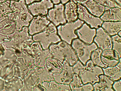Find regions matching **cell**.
<instances>
[{
    "label": "cell",
    "instance_id": "cell-1",
    "mask_svg": "<svg viewBox=\"0 0 121 91\" xmlns=\"http://www.w3.org/2000/svg\"><path fill=\"white\" fill-rule=\"evenodd\" d=\"M10 6L11 12L8 18L14 21L16 24V30L20 31L24 27H28L33 18L28 10L25 0H11Z\"/></svg>",
    "mask_w": 121,
    "mask_h": 91
},
{
    "label": "cell",
    "instance_id": "cell-2",
    "mask_svg": "<svg viewBox=\"0 0 121 91\" xmlns=\"http://www.w3.org/2000/svg\"><path fill=\"white\" fill-rule=\"evenodd\" d=\"M71 45L75 51L78 60L84 65L90 59L92 52L98 48L94 42L91 44H87L78 38L73 40Z\"/></svg>",
    "mask_w": 121,
    "mask_h": 91
},
{
    "label": "cell",
    "instance_id": "cell-3",
    "mask_svg": "<svg viewBox=\"0 0 121 91\" xmlns=\"http://www.w3.org/2000/svg\"><path fill=\"white\" fill-rule=\"evenodd\" d=\"M84 23L78 18L75 21L59 25L57 28V33L63 40L71 45L73 40L78 38L76 30Z\"/></svg>",
    "mask_w": 121,
    "mask_h": 91
},
{
    "label": "cell",
    "instance_id": "cell-4",
    "mask_svg": "<svg viewBox=\"0 0 121 91\" xmlns=\"http://www.w3.org/2000/svg\"><path fill=\"white\" fill-rule=\"evenodd\" d=\"M57 28L52 22L43 31L34 35L33 39L39 41L44 48L48 47L52 43H56L60 41L57 35Z\"/></svg>",
    "mask_w": 121,
    "mask_h": 91
},
{
    "label": "cell",
    "instance_id": "cell-5",
    "mask_svg": "<svg viewBox=\"0 0 121 91\" xmlns=\"http://www.w3.org/2000/svg\"><path fill=\"white\" fill-rule=\"evenodd\" d=\"M103 74L102 68L94 65L90 59L86 62L85 69L79 76L84 84L90 83L93 85L99 82V76Z\"/></svg>",
    "mask_w": 121,
    "mask_h": 91
},
{
    "label": "cell",
    "instance_id": "cell-6",
    "mask_svg": "<svg viewBox=\"0 0 121 91\" xmlns=\"http://www.w3.org/2000/svg\"><path fill=\"white\" fill-rule=\"evenodd\" d=\"M77 4L78 19L83 21L91 28L97 29L101 27L103 21L100 17L92 14L81 4Z\"/></svg>",
    "mask_w": 121,
    "mask_h": 91
},
{
    "label": "cell",
    "instance_id": "cell-7",
    "mask_svg": "<svg viewBox=\"0 0 121 91\" xmlns=\"http://www.w3.org/2000/svg\"><path fill=\"white\" fill-rule=\"evenodd\" d=\"M64 7L60 3L54 5L48 10L46 16L48 20L56 27L66 23L64 13Z\"/></svg>",
    "mask_w": 121,
    "mask_h": 91
},
{
    "label": "cell",
    "instance_id": "cell-8",
    "mask_svg": "<svg viewBox=\"0 0 121 91\" xmlns=\"http://www.w3.org/2000/svg\"><path fill=\"white\" fill-rule=\"evenodd\" d=\"M50 23L46 16H36L31 20L28 27L29 34L33 35L41 32Z\"/></svg>",
    "mask_w": 121,
    "mask_h": 91
},
{
    "label": "cell",
    "instance_id": "cell-9",
    "mask_svg": "<svg viewBox=\"0 0 121 91\" xmlns=\"http://www.w3.org/2000/svg\"><path fill=\"white\" fill-rule=\"evenodd\" d=\"M27 7L33 16L41 15L46 16L48 9L52 8L53 5L51 0H42L40 2L29 4Z\"/></svg>",
    "mask_w": 121,
    "mask_h": 91
},
{
    "label": "cell",
    "instance_id": "cell-10",
    "mask_svg": "<svg viewBox=\"0 0 121 91\" xmlns=\"http://www.w3.org/2000/svg\"><path fill=\"white\" fill-rule=\"evenodd\" d=\"M93 42L96 44L98 48L102 50L107 49H112L111 36L101 27L96 29V33Z\"/></svg>",
    "mask_w": 121,
    "mask_h": 91
},
{
    "label": "cell",
    "instance_id": "cell-11",
    "mask_svg": "<svg viewBox=\"0 0 121 91\" xmlns=\"http://www.w3.org/2000/svg\"><path fill=\"white\" fill-rule=\"evenodd\" d=\"M78 38L84 43L91 44L93 42L96 33V29L91 28L84 23L75 31Z\"/></svg>",
    "mask_w": 121,
    "mask_h": 91
},
{
    "label": "cell",
    "instance_id": "cell-12",
    "mask_svg": "<svg viewBox=\"0 0 121 91\" xmlns=\"http://www.w3.org/2000/svg\"><path fill=\"white\" fill-rule=\"evenodd\" d=\"M102 62L107 67H112L117 65L121 60L118 54L112 49L102 50L101 56Z\"/></svg>",
    "mask_w": 121,
    "mask_h": 91
},
{
    "label": "cell",
    "instance_id": "cell-13",
    "mask_svg": "<svg viewBox=\"0 0 121 91\" xmlns=\"http://www.w3.org/2000/svg\"><path fill=\"white\" fill-rule=\"evenodd\" d=\"M100 18L103 21H121V8L105 7L104 12Z\"/></svg>",
    "mask_w": 121,
    "mask_h": 91
},
{
    "label": "cell",
    "instance_id": "cell-14",
    "mask_svg": "<svg viewBox=\"0 0 121 91\" xmlns=\"http://www.w3.org/2000/svg\"><path fill=\"white\" fill-rule=\"evenodd\" d=\"M99 80L93 85L94 91H114L112 85L114 81L104 74L99 76Z\"/></svg>",
    "mask_w": 121,
    "mask_h": 91
},
{
    "label": "cell",
    "instance_id": "cell-15",
    "mask_svg": "<svg viewBox=\"0 0 121 91\" xmlns=\"http://www.w3.org/2000/svg\"><path fill=\"white\" fill-rule=\"evenodd\" d=\"M77 4L70 1L66 3L64 9L65 18L68 22L75 21L78 18Z\"/></svg>",
    "mask_w": 121,
    "mask_h": 91
},
{
    "label": "cell",
    "instance_id": "cell-16",
    "mask_svg": "<svg viewBox=\"0 0 121 91\" xmlns=\"http://www.w3.org/2000/svg\"><path fill=\"white\" fill-rule=\"evenodd\" d=\"M81 4L84 6L91 14L97 17H101L104 11L105 7L94 0H85Z\"/></svg>",
    "mask_w": 121,
    "mask_h": 91
},
{
    "label": "cell",
    "instance_id": "cell-17",
    "mask_svg": "<svg viewBox=\"0 0 121 91\" xmlns=\"http://www.w3.org/2000/svg\"><path fill=\"white\" fill-rule=\"evenodd\" d=\"M17 26L15 21L9 18L0 21V33L4 35L11 34L16 30Z\"/></svg>",
    "mask_w": 121,
    "mask_h": 91
},
{
    "label": "cell",
    "instance_id": "cell-18",
    "mask_svg": "<svg viewBox=\"0 0 121 91\" xmlns=\"http://www.w3.org/2000/svg\"><path fill=\"white\" fill-rule=\"evenodd\" d=\"M104 74L113 81L121 79V60L116 65L102 68Z\"/></svg>",
    "mask_w": 121,
    "mask_h": 91
},
{
    "label": "cell",
    "instance_id": "cell-19",
    "mask_svg": "<svg viewBox=\"0 0 121 91\" xmlns=\"http://www.w3.org/2000/svg\"><path fill=\"white\" fill-rule=\"evenodd\" d=\"M101 27L111 36L117 34L121 31V21H103Z\"/></svg>",
    "mask_w": 121,
    "mask_h": 91
},
{
    "label": "cell",
    "instance_id": "cell-20",
    "mask_svg": "<svg viewBox=\"0 0 121 91\" xmlns=\"http://www.w3.org/2000/svg\"><path fill=\"white\" fill-rule=\"evenodd\" d=\"M70 85L71 91H86V84L83 83L79 76L75 73L73 75Z\"/></svg>",
    "mask_w": 121,
    "mask_h": 91
},
{
    "label": "cell",
    "instance_id": "cell-21",
    "mask_svg": "<svg viewBox=\"0 0 121 91\" xmlns=\"http://www.w3.org/2000/svg\"><path fill=\"white\" fill-rule=\"evenodd\" d=\"M102 51L101 49L98 48L93 51L91 55L90 59L94 65L102 68L107 67L101 61V56Z\"/></svg>",
    "mask_w": 121,
    "mask_h": 91
},
{
    "label": "cell",
    "instance_id": "cell-22",
    "mask_svg": "<svg viewBox=\"0 0 121 91\" xmlns=\"http://www.w3.org/2000/svg\"><path fill=\"white\" fill-rule=\"evenodd\" d=\"M10 1L8 0L4 2L0 3V21L8 18L9 14L11 12Z\"/></svg>",
    "mask_w": 121,
    "mask_h": 91
},
{
    "label": "cell",
    "instance_id": "cell-23",
    "mask_svg": "<svg viewBox=\"0 0 121 91\" xmlns=\"http://www.w3.org/2000/svg\"><path fill=\"white\" fill-rule=\"evenodd\" d=\"M112 49L116 52L121 58V37L117 34L111 36Z\"/></svg>",
    "mask_w": 121,
    "mask_h": 91
},
{
    "label": "cell",
    "instance_id": "cell-24",
    "mask_svg": "<svg viewBox=\"0 0 121 91\" xmlns=\"http://www.w3.org/2000/svg\"><path fill=\"white\" fill-rule=\"evenodd\" d=\"M94 0L98 4L104 7L109 8L117 7V6L114 0Z\"/></svg>",
    "mask_w": 121,
    "mask_h": 91
},
{
    "label": "cell",
    "instance_id": "cell-25",
    "mask_svg": "<svg viewBox=\"0 0 121 91\" xmlns=\"http://www.w3.org/2000/svg\"><path fill=\"white\" fill-rule=\"evenodd\" d=\"M72 67L74 73L79 76L85 69V65H84L78 60Z\"/></svg>",
    "mask_w": 121,
    "mask_h": 91
},
{
    "label": "cell",
    "instance_id": "cell-26",
    "mask_svg": "<svg viewBox=\"0 0 121 91\" xmlns=\"http://www.w3.org/2000/svg\"><path fill=\"white\" fill-rule=\"evenodd\" d=\"M112 88L114 91H121V79L114 81Z\"/></svg>",
    "mask_w": 121,
    "mask_h": 91
},
{
    "label": "cell",
    "instance_id": "cell-27",
    "mask_svg": "<svg viewBox=\"0 0 121 91\" xmlns=\"http://www.w3.org/2000/svg\"><path fill=\"white\" fill-rule=\"evenodd\" d=\"M117 7L121 8V0H114Z\"/></svg>",
    "mask_w": 121,
    "mask_h": 91
},
{
    "label": "cell",
    "instance_id": "cell-28",
    "mask_svg": "<svg viewBox=\"0 0 121 91\" xmlns=\"http://www.w3.org/2000/svg\"><path fill=\"white\" fill-rule=\"evenodd\" d=\"M40 0H25L26 4L29 5L35 1H39Z\"/></svg>",
    "mask_w": 121,
    "mask_h": 91
},
{
    "label": "cell",
    "instance_id": "cell-29",
    "mask_svg": "<svg viewBox=\"0 0 121 91\" xmlns=\"http://www.w3.org/2000/svg\"><path fill=\"white\" fill-rule=\"evenodd\" d=\"M70 1H73L75 3L77 4L78 3H79L81 4L83 2H84L85 0H70Z\"/></svg>",
    "mask_w": 121,
    "mask_h": 91
},
{
    "label": "cell",
    "instance_id": "cell-30",
    "mask_svg": "<svg viewBox=\"0 0 121 91\" xmlns=\"http://www.w3.org/2000/svg\"><path fill=\"white\" fill-rule=\"evenodd\" d=\"M53 3L55 4H59L60 2V0H51Z\"/></svg>",
    "mask_w": 121,
    "mask_h": 91
},
{
    "label": "cell",
    "instance_id": "cell-31",
    "mask_svg": "<svg viewBox=\"0 0 121 91\" xmlns=\"http://www.w3.org/2000/svg\"><path fill=\"white\" fill-rule=\"evenodd\" d=\"M70 0H60L61 1L62 4H66Z\"/></svg>",
    "mask_w": 121,
    "mask_h": 91
},
{
    "label": "cell",
    "instance_id": "cell-32",
    "mask_svg": "<svg viewBox=\"0 0 121 91\" xmlns=\"http://www.w3.org/2000/svg\"><path fill=\"white\" fill-rule=\"evenodd\" d=\"M7 0H0V3H2V2H4L6 1ZM15 0V1H18L19 0Z\"/></svg>",
    "mask_w": 121,
    "mask_h": 91
},
{
    "label": "cell",
    "instance_id": "cell-33",
    "mask_svg": "<svg viewBox=\"0 0 121 91\" xmlns=\"http://www.w3.org/2000/svg\"><path fill=\"white\" fill-rule=\"evenodd\" d=\"M117 34L119 36L121 37V31L118 32Z\"/></svg>",
    "mask_w": 121,
    "mask_h": 91
}]
</instances>
